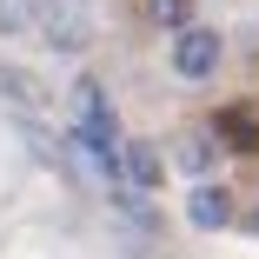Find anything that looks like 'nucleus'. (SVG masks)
I'll return each instance as SVG.
<instances>
[{
    "label": "nucleus",
    "instance_id": "423d86ee",
    "mask_svg": "<svg viewBox=\"0 0 259 259\" xmlns=\"http://www.w3.org/2000/svg\"><path fill=\"white\" fill-rule=\"evenodd\" d=\"M186 220H193L199 233H220V226H233V199H226V186H199V193L186 199Z\"/></svg>",
    "mask_w": 259,
    "mask_h": 259
},
{
    "label": "nucleus",
    "instance_id": "6e6552de",
    "mask_svg": "<svg viewBox=\"0 0 259 259\" xmlns=\"http://www.w3.org/2000/svg\"><path fill=\"white\" fill-rule=\"evenodd\" d=\"M146 14L160 27H173V33H186L193 27V0H146Z\"/></svg>",
    "mask_w": 259,
    "mask_h": 259
},
{
    "label": "nucleus",
    "instance_id": "0eeeda50",
    "mask_svg": "<svg viewBox=\"0 0 259 259\" xmlns=\"http://www.w3.org/2000/svg\"><path fill=\"white\" fill-rule=\"evenodd\" d=\"M213 133H180V146H173V166L180 173H206V166H213Z\"/></svg>",
    "mask_w": 259,
    "mask_h": 259
},
{
    "label": "nucleus",
    "instance_id": "20e7f679",
    "mask_svg": "<svg viewBox=\"0 0 259 259\" xmlns=\"http://www.w3.org/2000/svg\"><path fill=\"white\" fill-rule=\"evenodd\" d=\"M220 146L259 153V100H233V107L220 113Z\"/></svg>",
    "mask_w": 259,
    "mask_h": 259
},
{
    "label": "nucleus",
    "instance_id": "9d476101",
    "mask_svg": "<svg viewBox=\"0 0 259 259\" xmlns=\"http://www.w3.org/2000/svg\"><path fill=\"white\" fill-rule=\"evenodd\" d=\"M0 93H14V100H27V107H47V93L27 80V73H14V67H0Z\"/></svg>",
    "mask_w": 259,
    "mask_h": 259
},
{
    "label": "nucleus",
    "instance_id": "f257e3e1",
    "mask_svg": "<svg viewBox=\"0 0 259 259\" xmlns=\"http://www.w3.org/2000/svg\"><path fill=\"white\" fill-rule=\"evenodd\" d=\"M40 33L54 54H80L93 40V7L87 0H40Z\"/></svg>",
    "mask_w": 259,
    "mask_h": 259
},
{
    "label": "nucleus",
    "instance_id": "39448f33",
    "mask_svg": "<svg viewBox=\"0 0 259 259\" xmlns=\"http://www.w3.org/2000/svg\"><path fill=\"white\" fill-rule=\"evenodd\" d=\"M120 166H126V186H140V193H153V186L166 180V160H160L153 140H126L120 146Z\"/></svg>",
    "mask_w": 259,
    "mask_h": 259
},
{
    "label": "nucleus",
    "instance_id": "f03ea898",
    "mask_svg": "<svg viewBox=\"0 0 259 259\" xmlns=\"http://www.w3.org/2000/svg\"><path fill=\"white\" fill-rule=\"evenodd\" d=\"M67 107H73V133H80V140L113 146V113H107V93H100V80H73ZM113 153H120V146H113Z\"/></svg>",
    "mask_w": 259,
    "mask_h": 259
},
{
    "label": "nucleus",
    "instance_id": "7ed1b4c3",
    "mask_svg": "<svg viewBox=\"0 0 259 259\" xmlns=\"http://www.w3.org/2000/svg\"><path fill=\"white\" fill-rule=\"evenodd\" d=\"M166 60H173L180 80H213V73H220V33H213V27H186V33L173 40Z\"/></svg>",
    "mask_w": 259,
    "mask_h": 259
},
{
    "label": "nucleus",
    "instance_id": "1a4fd4ad",
    "mask_svg": "<svg viewBox=\"0 0 259 259\" xmlns=\"http://www.w3.org/2000/svg\"><path fill=\"white\" fill-rule=\"evenodd\" d=\"M27 20H40V0H0V33H20Z\"/></svg>",
    "mask_w": 259,
    "mask_h": 259
}]
</instances>
